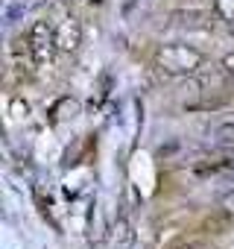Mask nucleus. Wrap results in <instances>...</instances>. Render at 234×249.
<instances>
[{
	"label": "nucleus",
	"instance_id": "1",
	"mask_svg": "<svg viewBox=\"0 0 234 249\" xmlns=\"http://www.w3.org/2000/svg\"><path fill=\"white\" fill-rule=\"evenodd\" d=\"M205 62H208V56L202 50H196L193 44H184V41L161 44L155 53V65L167 76H193L205 68Z\"/></svg>",
	"mask_w": 234,
	"mask_h": 249
},
{
	"label": "nucleus",
	"instance_id": "2",
	"mask_svg": "<svg viewBox=\"0 0 234 249\" xmlns=\"http://www.w3.org/2000/svg\"><path fill=\"white\" fill-rule=\"evenodd\" d=\"M27 41H30L33 59H35V65H38V68H47V65H53V56L59 53V47H56V27H53L47 18H38V21H33Z\"/></svg>",
	"mask_w": 234,
	"mask_h": 249
},
{
	"label": "nucleus",
	"instance_id": "3",
	"mask_svg": "<svg viewBox=\"0 0 234 249\" xmlns=\"http://www.w3.org/2000/svg\"><path fill=\"white\" fill-rule=\"evenodd\" d=\"M56 47L65 56H73L82 47V24H79V18L67 15V18H62L56 24Z\"/></svg>",
	"mask_w": 234,
	"mask_h": 249
},
{
	"label": "nucleus",
	"instance_id": "4",
	"mask_svg": "<svg viewBox=\"0 0 234 249\" xmlns=\"http://www.w3.org/2000/svg\"><path fill=\"white\" fill-rule=\"evenodd\" d=\"M111 240H114V249H132L135 246V226L126 217H117Z\"/></svg>",
	"mask_w": 234,
	"mask_h": 249
},
{
	"label": "nucleus",
	"instance_id": "5",
	"mask_svg": "<svg viewBox=\"0 0 234 249\" xmlns=\"http://www.w3.org/2000/svg\"><path fill=\"white\" fill-rule=\"evenodd\" d=\"M211 15L228 27H234V0H211Z\"/></svg>",
	"mask_w": 234,
	"mask_h": 249
},
{
	"label": "nucleus",
	"instance_id": "6",
	"mask_svg": "<svg viewBox=\"0 0 234 249\" xmlns=\"http://www.w3.org/2000/svg\"><path fill=\"white\" fill-rule=\"evenodd\" d=\"M9 114H12L15 120H27V117H30V103H27L21 94H15V97L9 100Z\"/></svg>",
	"mask_w": 234,
	"mask_h": 249
},
{
	"label": "nucleus",
	"instance_id": "7",
	"mask_svg": "<svg viewBox=\"0 0 234 249\" xmlns=\"http://www.w3.org/2000/svg\"><path fill=\"white\" fill-rule=\"evenodd\" d=\"M217 205H219V211H222V214L234 217V188H231V191H225V194L219 196V202H217Z\"/></svg>",
	"mask_w": 234,
	"mask_h": 249
},
{
	"label": "nucleus",
	"instance_id": "8",
	"mask_svg": "<svg viewBox=\"0 0 234 249\" xmlns=\"http://www.w3.org/2000/svg\"><path fill=\"white\" fill-rule=\"evenodd\" d=\"M176 249H217L211 240H199V237H193V240H182Z\"/></svg>",
	"mask_w": 234,
	"mask_h": 249
},
{
	"label": "nucleus",
	"instance_id": "9",
	"mask_svg": "<svg viewBox=\"0 0 234 249\" xmlns=\"http://www.w3.org/2000/svg\"><path fill=\"white\" fill-rule=\"evenodd\" d=\"M219 68H222V71H225L228 76H234V50L222 56V62H219Z\"/></svg>",
	"mask_w": 234,
	"mask_h": 249
},
{
	"label": "nucleus",
	"instance_id": "10",
	"mask_svg": "<svg viewBox=\"0 0 234 249\" xmlns=\"http://www.w3.org/2000/svg\"><path fill=\"white\" fill-rule=\"evenodd\" d=\"M231 79H234V76H231Z\"/></svg>",
	"mask_w": 234,
	"mask_h": 249
}]
</instances>
